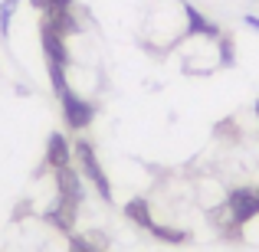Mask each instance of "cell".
Listing matches in <instances>:
<instances>
[{"label": "cell", "instance_id": "obj_1", "mask_svg": "<svg viewBox=\"0 0 259 252\" xmlns=\"http://www.w3.org/2000/svg\"><path fill=\"white\" fill-rule=\"evenodd\" d=\"M72 158L79 161V170L92 180V187L99 190V196L105 203H112V180L105 177V170H102L99 164V154H95V147H92V141H85V138H79L76 144H72Z\"/></svg>", "mask_w": 259, "mask_h": 252}, {"label": "cell", "instance_id": "obj_2", "mask_svg": "<svg viewBox=\"0 0 259 252\" xmlns=\"http://www.w3.org/2000/svg\"><path fill=\"white\" fill-rule=\"evenodd\" d=\"M259 213V187H236L227 193V223L240 229Z\"/></svg>", "mask_w": 259, "mask_h": 252}, {"label": "cell", "instance_id": "obj_3", "mask_svg": "<svg viewBox=\"0 0 259 252\" xmlns=\"http://www.w3.org/2000/svg\"><path fill=\"white\" fill-rule=\"evenodd\" d=\"M59 108H63V118H66V125L72 128V131H82V128H89L95 121V112H99V105L95 102H89L85 95H79V92H66V95H59Z\"/></svg>", "mask_w": 259, "mask_h": 252}, {"label": "cell", "instance_id": "obj_4", "mask_svg": "<svg viewBox=\"0 0 259 252\" xmlns=\"http://www.w3.org/2000/svg\"><path fill=\"white\" fill-rule=\"evenodd\" d=\"M177 7H181V13H184V39H190V36H203V39H220L223 36V30L213 23L210 17H203L200 10H197L190 0H177Z\"/></svg>", "mask_w": 259, "mask_h": 252}, {"label": "cell", "instance_id": "obj_5", "mask_svg": "<svg viewBox=\"0 0 259 252\" xmlns=\"http://www.w3.org/2000/svg\"><path fill=\"white\" fill-rule=\"evenodd\" d=\"M56 200H66V203H82V196H85V187H82V177H79V170H72V167H63V170H56Z\"/></svg>", "mask_w": 259, "mask_h": 252}, {"label": "cell", "instance_id": "obj_6", "mask_svg": "<svg viewBox=\"0 0 259 252\" xmlns=\"http://www.w3.org/2000/svg\"><path fill=\"white\" fill-rule=\"evenodd\" d=\"M69 161H72V147H69V141H66V134L53 131L50 138H46V167L63 170V167H69Z\"/></svg>", "mask_w": 259, "mask_h": 252}, {"label": "cell", "instance_id": "obj_7", "mask_svg": "<svg viewBox=\"0 0 259 252\" xmlns=\"http://www.w3.org/2000/svg\"><path fill=\"white\" fill-rule=\"evenodd\" d=\"M76 216H79V207L76 203H66V200H56V207L46 210L43 220L50 223V226H56L59 233H69L72 236V226H76Z\"/></svg>", "mask_w": 259, "mask_h": 252}, {"label": "cell", "instance_id": "obj_8", "mask_svg": "<svg viewBox=\"0 0 259 252\" xmlns=\"http://www.w3.org/2000/svg\"><path fill=\"white\" fill-rule=\"evenodd\" d=\"M125 216L141 229L154 226V213H151V200H148V196H132V200L125 203Z\"/></svg>", "mask_w": 259, "mask_h": 252}, {"label": "cell", "instance_id": "obj_9", "mask_svg": "<svg viewBox=\"0 0 259 252\" xmlns=\"http://www.w3.org/2000/svg\"><path fill=\"white\" fill-rule=\"evenodd\" d=\"M148 233L154 236V239H161V242H167V246H184V242L190 239V233L187 229H174V226H167V223H154Z\"/></svg>", "mask_w": 259, "mask_h": 252}, {"label": "cell", "instance_id": "obj_10", "mask_svg": "<svg viewBox=\"0 0 259 252\" xmlns=\"http://www.w3.org/2000/svg\"><path fill=\"white\" fill-rule=\"evenodd\" d=\"M17 7H20V0H4L0 4V36H10V20H13V13H17Z\"/></svg>", "mask_w": 259, "mask_h": 252}, {"label": "cell", "instance_id": "obj_11", "mask_svg": "<svg viewBox=\"0 0 259 252\" xmlns=\"http://www.w3.org/2000/svg\"><path fill=\"white\" fill-rule=\"evenodd\" d=\"M33 10L39 13H53V10H66V7H76V0H30Z\"/></svg>", "mask_w": 259, "mask_h": 252}, {"label": "cell", "instance_id": "obj_12", "mask_svg": "<svg viewBox=\"0 0 259 252\" xmlns=\"http://www.w3.org/2000/svg\"><path fill=\"white\" fill-rule=\"evenodd\" d=\"M69 252H105V249L95 246L89 236H76V233H72V236H69Z\"/></svg>", "mask_w": 259, "mask_h": 252}, {"label": "cell", "instance_id": "obj_13", "mask_svg": "<svg viewBox=\"0 0 259 252\" xmlns=\"http://www.w3.org/2000/svg\"><path fill=\"white\" fill-rule=\"evenodd\" d=\"M243 23H246L249 30H256V33H259V17H256V13H246V17H243Z\"/></svg>", "mask_w": 259, "mask_h": 252}]
</instances>
